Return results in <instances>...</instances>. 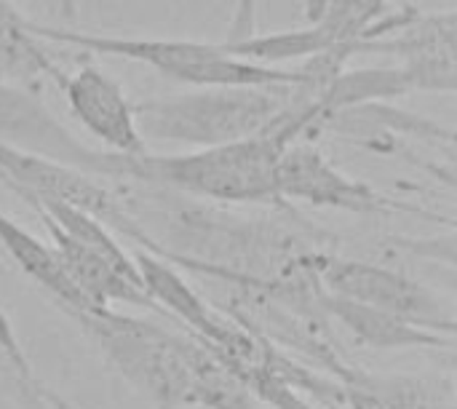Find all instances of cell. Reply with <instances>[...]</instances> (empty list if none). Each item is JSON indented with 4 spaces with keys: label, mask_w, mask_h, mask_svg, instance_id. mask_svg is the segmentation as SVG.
<instances>
[{
    "label": "cell",
    "mask_w": 457,
    "mask_h": 409,
    "mask_svg": "<svg viewBox=\"0 0 457 409\" xmlns=\"http://www.w3.org/2000/svg\"><path fill=\"white\" fill-rule=\"evenodd\" d=\"M0 375L11 391L16 409H67V399L48 388L24 354L13 324L0 308Z\"/></svg>",
    "instance_id": "12"
},
{
    "label": "cell",
    "mask_w": 457,
    "mask_h": 409,
    "mask_svg": "<svg viewBox=\"0 0 457 409\" xmlns=\"http://www.w3.org/2000/svg\"><path fill=\"white\" fill-rule=\"evenodd\" d=\"M308 263L319 287L327 295L391 313L434 335L450 340L455 338L453 311L439 300L436 292L423 287L418 279L402 271H391L364 260H348L321 249H311Z\"/></svg>",
    "instance_id": "5"
},
{
    "label": "cell",
    "mask_w": 457,
    "mask_h": 409,
    "mask_svg": "<svg viewBox=\"0 0 457 409\" xmlns=\"http://www.w3.org/2000/svg\"><path fill=\"white\" fill-rule=\"evenodd\" d=\"M59 86L75 121L104 147V153L139 155L147 150L137 126L134 102L99 64H78L75 72L59 78Z\"/></svg>",
    "instance_id": "7"
},
{
    "label": "cell",
    "mask_w": 457,
    "mask_h": 409,
    "mask_svg": "<svg viewBox=\"0 0 457 409\" xmlns=\"http://www.w3.org/2000/svg\"><path fill=\"white\" fill-rule=\"evenodd\" d=\"M0 249L11 257V263L40 287V292L48 295V300L64 311V308H91L83 303L67 273L62 271V263L51 244L32 236L27 228H21L16 220H11L5 212H0Z\"/></svg>",
    "instance_id": "10"
},
{
    "label": "cell",
    "mask_w": 457,
    "mask_h": 409,
    "mask_svg": "<svg viewBox=\"0 0 457 409\" xmlns=\"http://www.w3.org/2000/svg\"><path fill=\"white\" fill-rule=\"evenodd\" d=\"M29 35L67 43L99 56H118L145 64L158 75L187 88L206 86H308L327 83L329 75L308 62L303 67H273L233 54L225 43H204L190 38H126L104 32H78L46 24H24Z\"/></svg>",
    "instance_id": "3"
},
{
    "label": "cell",
    "mask_w": 457,
    "mask_h": 409,
    "mask_svg": "<svg viewBox=\"0 0 457 409\" xmlns=\"http://www.w3.org/2000/svg\"><path fill=\"white\" fill-rule=\"evenodd\" d=\"M289 142L295 139L278 118L265 134L214 147L163 155L147 150L139 155H115L102 150L96 177L158 188L217 206H281L273 174L278 153Z\"/></svg>",
    "instance_id": "1"
},
{
    "label": "cell",
    "mask_w": 457,
    "mask_h": 409,
    "mask_svg": "<svg viewBox=\"0 0 457 409\" xmlns=\"http://www.w3.org/2000/svg\"><path fill=\"white\" fill-rule=\"evenodd\" d=\"M67 409H78V407H75V405H72V402L67 399Z\"/></svg>",
    "instance_id": "13"
},
{
    "label": "cell",
    "mask_w": 457,
    "mask_h": 409,
    "mask_svg": "<svg viewBox=\"0 0 457 409\" xmlns=\"http://www.w3.org/2000/svg\"><path fill=\"white\" fill-rule=\"evenodd\" d=\"M300 86H206L134 102L145 142H174L187 150L241 142L278 123Z\"/></svg>",
    "instance_id": "4"
},
{
    "label": "cell",
    "mask_w": 457,
    "mask_h": 409,
    "mask_svg": "<svg viewBox=\"0 0 457 409\" xmlns=\"http://www.w3.org/2000/svg\"><path fill=\"white\" fill-rule=\"evenodd\" d=\"M99 356L153 409L198 407L201 372L209 348L185 330L118 313L115 308H64L62 311Z\"/></svg>",
    "instance_id": "2"
},
{
    "label": "cell",
    "mask_w": 457,
    "mask_h": 409,
    "mask_svg": "<svg viewBox=\"0 0 457 409\" xmlns=\"http://www.w3.org/2000/svg\"><path fill=\"white\" fill-rule=\"evenodd\" d=\"M388 0H324V8L316 13L311 32L316 35L321 54L340 51L351 56V46L361 38H375L402 27L410 16L391 13L386 16Z\"/></svg>",
    "instance_id": "11"
},
{
    "label": "cell",
    "mask_w": 457,
    "mask_h": 409,
    "mask_svg": "<svg viewBox=\"0 0 457 409\" xmlns=\"http://www.w3.org/2000/svg\"><path fill=\"white\" fill-rule=\"evenodd\" d=\"M273 182L281 204H305L351 214H388L399 209L372 185L337 169L313 139H295L278 153Z\"/></svg>",
    "instance_id": "6"
},
{
    "label": "cell",
    "mask_w": 457,
    "mask_h": 409,
    "mask_svg": "<svg viewBox=\"0 0 457 409\" xmlns=\"http://www.w3.org/2000/svg\"><path fill=\"white\" fill-rule=\"evenodd\" d=\"M324 313L329 321H337L345 332L353 335L356 343L378 348V351H423V348H445L453 346L450 338L434 335L428 330H420L404 319H396L391 313L327 295L321 297Z\"/></svg>",
    "instance_id": "9"
},
{
    "label": "cell",
    "mask_w": 457,
    "mask_h": 409,
    "mask_svg": "<svg viewBox=\"0 0 457 409\" xmlns=\"http://www.w3.org/2000/svg\"><path fill=\"white\" fill-rule=\"evenodd\" d=\"M340 383V409H457L453 378L370 372L353 367Z\"/></svg>",
    "instance_id": "8"
}]
</instances>
